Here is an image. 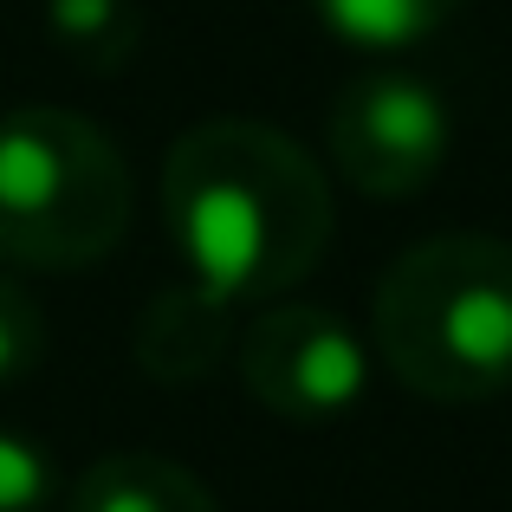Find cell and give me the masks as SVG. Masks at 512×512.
Masks as SVG:
<instances>
[{
	"instance_id": "ba28073f",
	"label": "cell",
	"mask_w": 512,
	"mask_h": 512,
	"mask_svg": "<svg viewBox=\"0 0 512 512\" xmlns=\"http://www.w3.org/2000/svg\"><path fill=\"white\" fill-rule=\"evenodd\" d=\"M331 39L357 52H409L454 20L467 0H305Z\"/></svg>"
},
{
	"instance_id": "7a4b0ae2",
	"label": "cell",
	"mask_w": 512,
	"mask_h": 512,
	"mask_svg": "<svg viewBox=\"0 0 512 512\" xmlns=\"http://www.w3.org/2000/svg\"><path fill=\"white\" fill-rule=\"evenodd\" d=\"M370 338L422 402H493L512 389V240L435 234L376 279Z\"/></svg>"
},
{
	"instance_id": "30bf717a",
	"label": "cell",
	"mask_w": 512,
	"mask_h": 512,
	"mask_svg": "<svg viewBox=\"0 0 512 512\" xmlns=\"http://www.w3.org/2000/svg\"><path fill=\"white\" fill-rule=\"evenodd\" d=\"M59 461L20 428H0V512H52Z\"/></svg>"
},
{
	"instance_id": "8fae6325",
	"label": "cell",
	"mask_w": 512,
	"mask_h": 512,
	"mask_svg": "<svg viewBox=\"0 0 512 512\" xmlns=\"http://www.w3.org/2000/svg\"><path fill=\"white\" fill-rule=\"evenodd\" d=\"M46 363V312L13 273H0V389L26 383Z\"/></svg>"
},
{
	"instance_id": "52a82bcc",
	"label": "cell",
	"mask_w": 512,
	"mask_h": 512,
	"mask_svg": "<svg viewBox=\"0 0 512 512\" xmlns=\"http://www.w3.org/2000/svg\"><path fill=\"white\" fill-rule=\"evenodd\" d=\"M65 512H221L214 493L163 454H104L65 493Z\"/></svg>"
},
{
	"instance_id": "6da1fadb",
	"label": "cell",
	"mask_w": 512,
	"mask_h": 512,
	"mask_svg": "<svg viewBox=\"0 0 512 512\" xmlns=\"http://www.w3.org/2000/svg\"><path fill=\"white\" fill-rule=\"evenodd\" d=\"M163 227L188 286L221 305L292 292L331 247V182L305 143L253 117L182 130L163 163Z\"/></svg>"
},
{
	"instance_id": "277c9868",
	"label": "cell",
	"mask_w": 512,
	"mask_h": 512,
	"mask_svg": "<svg viewBox=\"0 0 512 512\" xmlns=\"http://www.w3.org/2000/svg\"><path fill=\"white\" fill-rule=\"evenodd\" d=\"M325 150H331V169L357 195L409 201L448 169V150H454L448 98L409 65H370L331 98Z\"/></svg>"
},
{
	"instance_id": "5b68a950",
	"label": "cell",
	"mask_w": 512,
	"mask_h": 512,
	"mask_svg": "<svg viewBox=\"0 0 512 512\" xmlns=\"http://www.w3.org/2000/svg\"><path fill=\"white\" fill-rule=\"evenodd\" d=\"M240 383L279 422H338L370 389V344L325 305H266L234 344Z\"/></svg>"
},
{
	"instance_id": "8992f818",
	"label": "cell",
	"mask_w": 512,
	"mask_h": 512,
	"mask_svg": "<svg viewBox=\"0 0 512 512\" xmlns=\"http://www.w3.org/2000/svg\"><path fill=\"white\" fill-rule=\"evenodd\" d=\"M227 344H234V305L208 299L188 279L143 305L137 338H130L143 376H156V383H201L227 357Z\"/></svg>"
},
{
	"instance_id": "3957f363",
	"label": "cell",
	"mask_w": 512,
	"mask_h": 512,
	"mask_svg": "<svg viewBox=\"0 0 512 512\" xmlns=\"http://www.w3.org/2000/svg\"><path fill=\"white\" fill-rule=\"evenodd\" d=\"M130 234V163L91 117L59 104L0 111V260L85 273Z\"/></svg>"
},
{
	"instance_id": "9c48e42d",
	"label": "cell",
	"mask_w": 512,
	"mask_h": 512,
	"mask_svg": "<svg viewBox=\"0 0 512 512\" xmlns=\"http://www.w3.org/2000/svg\"><path fill=\"white\" fill-rule=\"evenodd\" d=\"M46 33L85 72H124L137 59L143 13L137 0H46Z\"/></svg>"
}]
</instances>
